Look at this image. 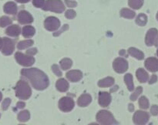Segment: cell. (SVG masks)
<instances>
[{
	"mask_svg": "<svg viewBox=\"0 0 158 125\" xmlns=\"http://www.w3.org/2000/svg\"><path fill=\"white\" fill-rule=\"evenodd\" d=\"M21 75L29 80L32 87L37 90H46L49 85V80L47 75L37 68L23 69Z\"/></svg>",
	"mask_w": 158,
	"mask_h": 125,
	"instance_id": "1",
	"label": "cell"
},
{
	"mask_svg": "<svg viewBox=\"0 0 158 125\" xmlns=\"http://www.w3.org/2000/svg\"><path fill=\"white\" fill-rule=\"evenodd\" d=\"M15 95L20 100H28L32 95L30 86L26 80H20L15 86Z\"/></svg>",
	"mask_w": 158,
	"mask_h": 125,
	"instance_id": "2",
	"label": "cell"
},
{
	"mask_svg": "<svg viewBox=\"0 0 158 125\" xmlns=\"http://www.w3.org/2000/svg\"><path fill=\"white\" fill-rule=\"evenodd\" d=\"M97 121L103 125H112L118 124V122L115 120L114 115L110 111L102 110L97 113L96 116Z\"/></svg>",
	"mask_w": 158,
	"mask_h": 125,
	"instance_id": "3",
	"label": "cell"
},
{
	"mask_svg": "<svg viewBox=\"0 0 158 125\" xmlns=\"http://www.w3.org/2000/svg\"><path fill=\"white\" fill-rule=\"evenodd\" d=\"M42 9L44 11L62 13L65 11V6L61 0H46Z\"/></svg>",
	"mask_w": 158,
	"mask_h": 125,
	"instance_id": "4",
	"label": "cell"
},
{
	"mask_svg": "<svg viewBox=\"0 0 158 125\" xmlns=\"http://www.w3.org/2000/svg\"><path fill=\"white\" fill-rule=\"evenodd\" d=\"M15 58L16 62L23 66H31L35 63V58L32 56L30 55H25L20 52H15Z\"/></svg>",
	"mask_w": 158,
	"mask_h": 125,
	"instance_id": "5",
	"label": "cell"
},
{
	"mask_svg": "<svg viewBox=\"0 0 158 125\" xmlns=\"http://www.w3.org/2000/svg\"><path fill=\"white\" fill-rule=\"evenodd\" d=\"M75 106V102L71 97H62L59 100V108L63 112H69Z\"/></svg>",
	"mask_w": 158,
	"mask_h": 125,
	"instance_id": "6",
	"label": "cell"
},
{
	"mask_svg": "<svg viewBox=\"0 0 158 125\" xmlns=\"http://www.w3.org/2000/svg\"><path fill=\"white\" fill-rule=\"evenodd\" d=\"M113 68L117 73H123L128 69V62L125 59L118 57L114 60L113 63Z\"/></svg>",
	"mask_w": 158,
	"mask_h": 125,
	"instance_id": "7",
	"label": "cell"
},
{
	"mask_svg": "<svg viewBox=\"0 0 158 125\" xmlns=\"http://www.w3.org/2000/svg\"><path fill=\"white\" fill-rule=\"evenodd\" d=\"M150 119V115L146 111L137 110L133 117V121L135 124L143 125L146 124Z\"/></svg>",
	"mask_w": 158,
	"mask_h": 125,
	"instance_id": "8",
	"label": "cell"
},
{
	"mask_svg": "<svg viewBox=\"0 0 158 125\" xmlns=\"http://www.w3.org/2000/svg\"><path fill=\"white\" fill-rule=\"evenodd\" d=\"M60 26V21L54 16H49L45 19L44 27L50 32L57 31Z\"/></svg>",
	"mask_w": 158,
	"mask_h": 125,
	"instance_id": "9",
	"label": "cell"
},
{
	"mask_svg": "<svg viewBox=\"0 0 158 125\" xmlns=\"http://www.w3.org/2000/svg\"><path fill=\"white\" fill-rule=\"evenodd\" d=\"M3 43L2 47V52L4 54L5 56H10L12 54L15 49V43L13 40L11 39L7 38V37H4L2 39Z\"/></svg>",
	"mask_w": 158,
	"mask_h": 125,
	"instance_id": "10",
	"label": "cell"
},
{
	"mask_svg": "<svg viewBox=\"0 0 158 125\" xmlns=\"http://www.w3.org/2000/svg\"><path fill=\"white\" fill-rule=\"evenodd\" d=\"M157 35L158 30L157 29H155V28L150 29L147 32L146 37H145V43H146L147 46H151L154 45V42H155Z\"/></svg>",
	"mask_w": 158,
	"mask_h": 125,
	"instance_id": "11",
	"label": "cell"
},
{
	"mask_svg": "<svg viewBox=\"0 0 158 125\" xmlns=\"http://www.w3.org/2000/svg\"><path fill=\"white\" fill-rule=\"evenodd\" d=\"M18 21L20 24H29L33 22V17L27 11L22 10L18 14Z\"/></svg>",
	"mask_w": 158,
	"mask_h": 125,
	"instance_id": "12",
	"label": "cell"
},
{
	"mask_svg": "<svg viewBox=\"0 0 158 125\" xmlns=\"http://www.w3.org/2000/svg\"><path fill=\"white\" fill-rule=\"evenodd\" d=\"M112 100V97L110 93L108 92H100L99 94V104L102 106V107H107L111 103Z\"/></svg>",
	"mask_w": 158,
	"mask_h": 125,
	"instance_id": "13",
	"label": "cell"
},
{
	"mask_svg": "<svg viewBox=\"0 0 158 125\" xmlns=\"http://www.w3.org/2000/svg\"><path fill=\"white\" fill-rule=\"evenodd\" d=\"M145 67L148 70L152 73H155L158 71V59L155 57H149L145 60Z\"/></svg>",
	"mask_w": 158,
	"mask_h": 125,
	"instance_id": "14",
	"label": "cell"
},
{
	"mask_svg": "<svg viewBox=\"0 0 158 125\" xmlns=\"http://www.w3.org/2000/svg\"><path fill=\"white\" fill-rule=\"evenodd\" d=\"M66 77L68 80L73 83H77L80 80H82L83 78V73L80 70H77V69H74V70L69 71L66 73Z\"/></svg>",
	"mask_w": 158,
	"mask_h": 125,
	"instance_id": "15",
	"label": "cell"
},
{
	"mask_svg": "<svg viewBox=\"0 0 158 125\" xmlns=\"http://www.w3.org/2000/svg\"><path fill=\"white\" fill-rule=\"evenodd\" d=\"M92 102V97L89 94H83L77 100V104L81 107L87 106Z\"/></svg>",
	"mask_w": 158,
	"mask_h": 125,
	"instance_id": "16",
	"label": "cell"
},
{
	"mask_svg": "<svg viewBox=\"0 0 158 125\" xmlns=\"http://www.w3.org/2000/svg\"><path fill=\"white\" fill-rule=\"evenodd\" d=\"M136 76L140 83H146L149 80V74L143 68H139L136 72Z\"/></svg>",
	"mask_w": 158,
	"mask_h": 125,
	"instance_id": "17",
	"label": "cell"
},
{
	"mask_svg": "<svg viewBox=\"0 0 158 125\" xmlns=\"http://www.w3.org/2000/svg\"><path fill=\"white\" fill-rule=\"evenodd\" d=\"M3 10H4L5 13L6 14L15 15L17 12V6L13 2H8L5 4Z\"/></svg>",
	"mask_w": 158,
	"mask_h": 125,
	"instance_id": "18",
	"label": "cell"
},
{
	"mask_svg": "<svg viewBox=\"0 0 158 125\" xmlns=\"http://www.w3.org/2000/svg\"><path fill=\"white\" fill-rule=\"evenodd\" d=\"M56 87L60 92H66L69 90V84L65 79H59L56 83Z\"/></svg>",
	"mask_w": 158,
	"mask_h": 125,
	"instance_id": "19",
	"label": "cell"
},
{
	"mask_svg": "<svg viewBox=\"0 0 158 125\" xmlns=\"http://www.w3.org/2000/svg\"><path fill=\"white\" fill-rule=\"evenodd\" d=\"M21 32V28L18 25H12L9 27H8L6 30V33L8 35H10L12 37H16L19 35Z\"/></svg>",
	"mask_w": 158,
	"mask_h": 125,
	"instance_id": "20",
	"label": "cell"
},
{
	"mask_svg": "<svg viewBox=\"0 0 158 125\" xmlns=\"http://www.w3.org/2000/svg\"><path fill=\"white\" fill-rule=\"evenodd\" d=\"M115 83V80L114 78L110 77H106V78L100 80L98 82V86L101 88H106V87H110Z\"/></svg>",
	"mask_w": 158,
	"mask_h": 125,
	"instance_id": "21",
	"label": "cell"
},
{
	"mask_svg": "<svg viewBox=\"0 0 158 125\" xmlns=\"http://www.w3.org/2000/svg\"><path fill=\"white\" fill-rule=\"evenodd\" d=\"M128 53H129L131 56L135 57L136 59H137V60H142L144 58V54H143V52H142V51L137 49V48H129V49H128Z\"/></svg>",
	"mask_w": 158,
	"mask_h": 125,
	"instance_id": "22",
	"label": "cell"
},
{
	"mask_svg": "<svg viewBox=\"0 0 158 125\" xmlns=\"http://www.w3.org/2000/svg\"><path fill=\"white\" fill-rule=\"evenodd\" d=\"M35 28L32 26H26L23 28V31H22V33L23 35L26 38H30L32 37L35 35Z\"/></svg>",
	"mask_w": 158,
	"mask_h": 125,
	"instance_id": "23",
	"label": "cell"
},
{
	"mask_svg": "<svg viewBox=\"0 0 158 125\" xmlns=\"http://www.w3.org/2000/svg\"><path fill=\"white\" fill-rule=\"evenodd\" d=\"M124 82L126 83L127 89L129 91H134V78H133L132 74L127 73L124 76Z\"/></svg>",
	"mask_w": 158,
	"mask_h": 125,
	"instance_id": "24",
	"label": "cell"
},
{
	"mask_svg": "<svg viewBox=\"0 0 158 125\" xmlns=\"http://www.w3.org/2000/svg\"><path fill=\"white\" fill-rule=\"evenodd\" d=\"M120 15H121V17H123L125 19H134L136 16V13L134 11L124 8V9H122L120 10Z\"/></svg>",
	"mask_w": 158,
	"mask_h": 125,
	"instance_id": "25",
	"label": "cell"
},
{
	"mask_svg": "<svg viewBox=\"0 0 158 125\" xmlns=\"http://www.w3.org/2000/svg\"><path fill=\"white\" fill-rule=\"evenodd\" d=\"M18 118L19 121V122H26L30 119V113L29 112V110H22L21 112L19 113L18 114Z\"/></svg>",
	"mask_w": 158,
	"mask_h": 125,
	"instance_id": "26",
	"label": "cell"
},
{
	"mask_svg": "<svg viewBox=\"0 0 158 125\" xmlns=\"http://www.w3.org/2000/svg\"><path fill=\"white\" fill-rule=\"evenodd\" d=\"M147 23H148V16L145 14L140 13L137 15V19H136V23L140 26H146Z\"/></svg>",
	"mask_w": 158,
	"mask_h": 125,
	"instance_id": "27",
	"label": "cell"
},
{
	"mask_svg": "<svg viewBox=\"0 0 158 125\" xmlns=\"http://www.w3.org/2000/svg\"><path fill=\"white\" fill-rule=\"evenodd\" d=\"M60 66L63 70H67L70 69L73 65V61L69 58H64L60 61Z\"/></svg>",
	"mask_w": 158,
	"mask_h": 125,
	"instance_id": "28",
	"label": "cell"
},
{
	"mask_svg": "<svg viewBox=\"0 0 158 125\" xmlns=\"http://www.w3.org/2000/svg\"><path fill=\"white\" fill-rule=\"evenodd\" d=\"M128 5L134 9H140L143 5V0H129Z\"/></svg>",
	"mask_w": 158,
	"mask_h": 125,
	"instance_id": "29",
	"label": "cell"
},
{
	"mask_svg": "<svg viewBox=\"0 0 158 125\" xmlns=\"http://www.w3.org/2000/svg\"><path fill=\"white\" fill-rule=\"evenodd\" d=\"M34 44L33 40H25V41H20L17 45V48L20 50L29 48Z\"/></svg>",
	"mask_w": 158,
	"mask_h": 125,
	"instance_id": "30",
	"label": "cell"
},
{
	"mask_svg": "<svg viewBox=\"0 0 158 125\" xmlns=\"http://www.w3.org/2000/svg\"><path fill=\"white\" fill-rule=\"evenodd\" d=\"M139 106L143 110H147L149 108V100H148V99L146 97L142 96L141 97H140V99H139Z\"/></svg>",
	"mask_w": 158,
	"mask_h": 125,
	"instance_id": "31",
	"label": "cell"
},
{
	"mask_svg": "<svg viewBox=\"0 0 158 125\" xmlns=\"http://www.w3.org/2000/svg\"><path fill=\"white\" fill-rule=\"evenodd\" d=\"M143 92V87L142 86H138L137 87V89L135 90V92L133 93L131 96V101H135V100H137V98L139 97V96L142 94Z\"/></svg>",
	"mask_w": 158,
	"mask_h": 125,
	"instance_id": "32",
	"label": "cell"
},
{
	"mask_svg": "<svg viewBox=\"0 0 158 125\" xmlns=\"http://www.w3.org/2000/svg\"><path fill=\"white\" fill-rule=\"evenodd\" d=\"M12 19L8 16H2L0 18V27H6L9 25L12 24Z\"/></svg>",
	"mask_w": 158,
	"mask_h": 125,
	"instance_id": "33",
	"label": "cell"
},
{
	"mask_svg": "<svg viewBox=\"0 0 158 125\" xmlns=\"http://www.w3.org/2000/svg\"><path fill=\"white\" fill-rule=\"evenodd\" d=\"M76 15H77V13L73 9H69V10L66 11V12H65V16H66V19H73L75 18Z\"/></svg>",
	"mask_w": 158,
	"mask_h": 125,
	"instance_id": "34",
	"label": "cell"
},
{
	"mask_svg": "<svg viewBox=\"0 0 158 125\" xmlns=\"http://www.w3.org/2000/svg\"><path fill=\"white\" fill-rule=\"evenodd\" d=\"M52 70L54 73L55 75H56L57 77H62L63 73H62L61 70L60 69V66H58V65L53 64L52 66Z\"/></svg>",
	"mask_w": 158,
	"mask_h": 125,
	"instance_id": "35",
	"label": "cell"
},
{
	"mask_svg": "<svg viewBox=\"0 0 158 125\" xmlns=\"http://www.w3.org/2000/svg\"><path fill=\"white\" fill-rule=\"evenodd\" d=\"M32 4L36 8H43L45 4V0H32Z\"/></svg>",
	"mask_w": 158,
	"mask_h": 125,
	"instance_id": "36",
	"label": "cell"
},
{
	"mask_svg": "<svg viewBox=\"0 0 158 125\" xmlns=\"http://www.w3.org/2000/svg\"><path fill=\"white\" fill-rule=\"evenodd\" d=\"M11 103V99L9 98H6L3 100L2 103V108L3 110H6L8 109V107L9 106Z\"/></svg>",
	"mask_w": 158,
	"mask_h": 125,
	"instance_id": "37",
	"label": "cell"
},
{
	"mask_svg": "<svg viewBox=\"0 0 158 125\" xmlns=\"http://www.w3.org/2000/svg\"><path fill=\"white\" fill-rule=\"evenodd\" d=\"M65 3L66 6L69 8H74L77 6V2L75 1H70V0H65Z\"/></svg>",
	"mask_w": 158,
	"mask_h": 125,
	"instance_id": "38",
	"label": "cell"
},
{
	"mask_svg": "<svg viewBox=\"0 0 158 125\" xmlns=\"http://www.w3.org/2000/svg\"><path fill=\"white\" fill-rule=\"evenodd\" d=\"M68 29H69V26H68V25H64V26H63V28L61 29V30L58 31V32H54L53 35L54 36H58L60 33H62V32H64V31L67 30Z\"/></svg>",
	"mask_w": 158,
	"mask_h": 125,
	"instance_id": "39",
	"label": "cell"
},
{
	"mask_svg": "<svg viewBox=\"0 0 158 125\" xmlns=\"http://www.w3.org/2000/svg\"><path fill=\"white\" fill-rule=\"evenodd\" d=\"M151 113L152 115L157 116L158 114V106L157 105H153L151 108Z\"/></svg>",
	"mask_w": 158,
	"mask_h": 125,
	"instance_id": "40",
	"label": "cell"
},
{
	"mask_svg": "<svg viewBox=\"0 0 158 125\" xmlns=\"http://www.w3.org/2000/svg\"><path fill=\"white\" fill-rule=\"evenodd\" d=\"M37 53V49L36 48H31V49H28L26 51V54L30 56H34Z\"/></svg>",
	"mask_w": 158,
	"mask_h": 125,
	"instance_id": "41",
	"label": "cell"
},
{
	"mask_svg": "<svg viewBox=\"0 0 158 125\" xmlns=\"http://www.w3.org/2000/svg\"><path fill=\"white\" fill-rule=\"evenodd\" d=\"M157 81V77L154 74V75L151 76V80H149V83H150V84H153V83H156Z\"/></svg>",
	"mask_w": 158,
	"mask_h": 125,
	"instance_id": "42",
	"label": "cell"
},
{
	"mask_svg": "<svg viewBox=\"0 0 158 125\" xmlns=\"http://www.w3.org/2000/svg\"><path fill=\"white\" fill-rule=\"evenodd\" d=\"M16 106L18 108H19V109H23V108H24L26 106V103H23V102H18L16 104Z\"/></svg>",
	"mask_w": 158,
	"mask_h": 125,
	"instance_id": "43",
	"label": "cell"
},
{
	"mask_svg": "<svg viewBox=\"0 0 158 125\" xmlns=\"http://www.w3.org/2000/svg\"><path fill=\"white\" fill-rule=\"evenodd\" d=\"M17 2H19V3H27L29 2L30 0H15Z\"/></svg>",
	"mask_w": 158,
	"mask_h": 125,
	"instance_id": "44",
	"label": "cell"
},
{
	"mask_svg": "<svg viewBox=\"0 0 158 125\" xmlns=\"http://www.w3.org/2000/svg\"><path fill=\"white\" fill-rule=\"evenodd\" d=\"M120 55L125 56H127L125 55V50H124V49H123V50H120Z\"/></svg>",
	"mask_w": 158,
	"mask_h": 125,
	"instance_id": "45",
	"label": "cell"
},
{
	"mask_svg": "<svg viewBox=\"0 0 158 125\" xmlns=\"http://www.w3.org/2000/svg\"><path fill=\"white\" fill-rule=\"evenodd\" d=\"M154 45H155V46H157V47H158V35H157V38H156L155 42H154Z\"/></svg>",
	"mask_w": 158,
	"mask_h": 125,
	"instance_id": "46",
	"label": "cell"
},
{
	"mask_svg": "<svg viewBox=\"0 0 158 125\" xmlns=\"http://www.w3.org/2000/svg\"><path fill=\"white\" fill-rule=\"evenodd\" d=\"M129 110H130V111H131V112L134 110V106H133V104L129 105Z\"/></svg>",
	"mask_w": 158,
	"mask_h": 125,
	"instance_id": "47",
	"label": "cell"
},
{
	"mask_svg": "<svg viewBox=\"0 0 158 125\" xmlns=\"http://www.w3.org/2000/svg\"><path fill=\"white\" fill-rule=\"evenodd\" d=\"M118 88H119L118 86H114V89H111V90H110V92H114V91L117 90L118 89Z\"/></svg>",
	"mask_w": 158,
	"mask_h": 125,
	"instance_id": "48",
	"label": "cell"
},
{
	"mask_svg": "<svg viewBox=\"0 0 158 125\" xmlns=\"http://www.w3.org/2000/svg\"><path fill=\"white\" fill-rule=\"evenodd\" d=\"M2 43H3L2 39L0 38V49H2Z\"/></svg>",
	"mask_w": 158,
	"mask_h": 125,
	"instance_id": "49",
	"label": "cell"
},
{
	"mask_svg": "<svg viewBox=\"0 0 158 125\" xmlns=\"http://www.w3.org/2000/svg\"><path fill=\"white\" fill-rule=\"evenodd\" d=\"M2 93L0 92V101L2 100Z\"/></svg>",
	"mask_w": 158,
	"mask_h": 125,
	"instance_id": "50",
	"label": "cell"
},
{
	"mask_svg": "<svg viewBox=\"0 0 158 125\" xmlns=\"http://www.w3.org/2000/svg\"><path fill=\"white\" fill-rule=\"evenodd\" d=\"M156 17H157V21H158V12H157V16H156Z\"/></svg>",
	"mask_w": 158,
	"mask_h": 125,
	"instance_id": "51",
	"label": "cell"
},
{
	"mask_svg": "<svg viewBox=\"0 0 158 125\" xmlns=\"http://www.w3.org/2000/svg\"><path fill=\"white\" fill-rule=\"evenodd\" d=\"M157 56H158V49H157Z\"/></svg>",
	"mask_w": 158,
	"mask_h": 125,
	"instance_id": "52",
	"label": "cell"
},
{
	"mask_svg": "<svg viewBox=\"0 0 158 125\" xmlns=\"http://www.w3.org/2000/svg\"><path fill=\"white\" fill-rule=\"evenodd\" d=\"M0 117H1V114H0Z\"/></svg>",
	"mask_w": 158,
	"mask_h": 125,
	"instance_id": "53",
	"label": "cell"
}]
</instances>
